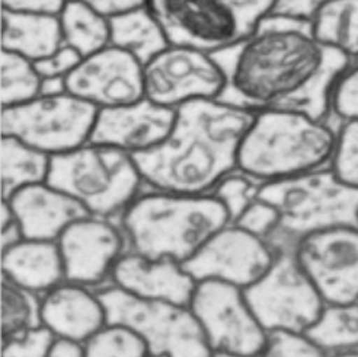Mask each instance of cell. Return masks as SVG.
<instances>
[{"mask_svg":"<svg viewBox=\"0 0 358 357\" xmlns=\"http://www.w3.org/2000/svg\"><path fill=\"white\" fill-rule=\"evenodd\" d=\"M145 97L166 108L219 99L224 91L226 76L213 51L191 46L171 44L143 66Z\"/></svg>","mask_w":358,"mask_h":357,"instance_id":"cell-11","label":"cell"},{"mask_svg":"<svg viewBox=\"0 0 358 357\" xmlns=\"http://www.w3.org/2000/svg\"><path fill=\"white\" fill-rule=\"evenodd\" d=\"M280 223V213L278 210L262 199H257L250 204L242 216L234 223L249 234H254L265 241L270 238Z\"/></svg>","mask_w":358,"mask_h":357,"instance_id":"cell-36","label":"cell"},{"mask_svg":"<svg viewBox=\"0 0 358 357\" xmlns=\"http://www.w3.org/2000/svg\"><path fill=\"white\" fill-rule=\"evenodd\" d=\"M258 197L273 204L280 223L266 239L274 251L294 249L304 237L338 226H358V188L332 168L262 184Z\"/></svg>","mask_w":358,"mask_h":357,"instance_id":"cell-5","label":"cell"},{"mask_svg":"<svg viewBox=\"0 0 358 357\" xmlns=\"http://www.w3.org/2000/svg\"><path fill=\"white\" fill-rule=\"evenodd\" d=\"M338 127L299 111H258L242 140L238 171L266 184L329 168Z\"/></svg>","mask_w":358,"mask_h":357,"instance_id":"cell-3","label":"cell"},{"mask_svg":"<svg viewBox=\"0 0 358 357\" xmlns=\"http://www.w3.org/2000/svg\"><path fill=\"white\" fill-rule=\"evenodd\" d=\"M175 120L176 110L166 108L145 97L133 104L99 110L89 141L131 155L146 153L168 139Z\"/></svg>","mask_w":358,"mask_h":357,"instance_id":"cell-17","label":"cell"},{"mask_svg":"<svg viewBox=\"0 0 358 357\" xmlns=\"http://www.w3.org/2000/svg\"><path fill=\"white\" fill-rule=\"evenodd\" d=\"M189 308L213 351L255 357L264 347L266 331L250 311L243 289L219 280L196 283Z\"/></svg>","mask_w":358,"mask_h":357,"instance_id":"cell-12","label":"cell"},{"mask_svg":"<svg viewBox=\"0 0 358 357\" xmlns=\"http://www.w3.org/2000/svg\"><path fill=\"white\" fill-rule=\"evenodd\" d=\"M2 200L25 187L47 183L51 156L15 137L2 136Z\"/></svg>","mask_w":358,"mask_h":357,"instance_id":"cell-25","label":"cell"},{"mask_svg":"<svg viewBox=\"0 0 358 357\" xmlns=\"http://www.w3.org/2000/svg\"><path fill=\"white\" fill-rule=\"evenodd\" d=\"M106 324V312L99 295L87 286L62 283L43 299V326L56 337L86 343Z\"/></svg>","mask_w":358,"mask_h":357,"instance_id":"cell-20","label":"cell"},{"mask_svg":"<svg viewBox=\"0 0 358 357\" xmlns=\"http://www.w3.org/2000/svg\"><path fill=\"white\" fill-rule=\"evenodd\" d=\"M82 2L89 4L108 16L148 5V0H82Z\"/></svg>","mask_w":358,"mask_h":357,"instance_id":"cell-40","label":"cell"},{"mask_svg":"<svg viewBox=\"0 0 358 357\" xmlns=\"http://www.w3.org/2000/svg\"><path fill=\"white\" fill-rule=\"evenodd\" d=\"M48 357H86L85 344L79 342L69 340V338H56L52 343Z\"/></svg>","mask_w":358,"mask_h":357,"instance_id":"cell-41","label":"cell"},{"mask_svg":"<svg viewBox=\"0 0 358 357\" xmlns=\"http://www.w3.org/2000/svg\"><path fill=\"white\" fill-rule=\"evenodd\" d=\"M43 326V300L2 279V337Z\"/></svg>","mask_w":358,"mask_h":357,"instance_id":"cell-29","label":"cell"},{"mask_svg":"<svg viewBox=\"0 0 358 357\" xmlns=\"http://www.w3.org/2000/svg\"><path fill=\"white\" fill-rule=\"evenodd\" d=\"M82 59L83 57L73 48L63 46L55 55L48 56L41 62H37L35 66H37L43 79H67L71 71L79 66Z\"/></svg>","mask_w":358,"mask_h":357,"instance_id":"cell-37","label":"cell"},{"mask_svg":"<svg viewBox=\"0 0 358 357\" xmlns=\"http://www.w3.org/2000/svg\"><path fill=\"white\" fill-rule=\"evenodd\" d=\"M63 46L87 57L111 46L110 16L82 0H69L60 13Z\"/></svg>","mask_w":358,"mask_h":357,"instance_id":"cell-24","label":"cell"},{"mask_svg":"<svg viewBox=\"0 0 358 357\" xmlns=\"http://www.w3.org/2000/svg\"><path fill=\"white\" fill-rule=\"evenodd\" d=\"M306 332L289 330L266 331L265 344L255 357H327Z\"/></svg>","mask_w":358,"mask_h":357,"instance_id":"cell-33","label":"cell"},{"mask_svg":"<svg viewBox=\"0 0 358 357\" xmlns=\"http://www.w3.org/2000/svg\"><path fill=\"white\" fill-rule=\"evenodd\" d=\"M208 357H246L242 354H236L231 351H211V354Z\"/></svg>","mask_w":358,"mask_h":357,"instance_id":"cell-43","label":"cell"},{"mask_svg":"<svg viewBox=\"0 0 358 357\" xmlns=\"http://www.w3.org/2000/svg\"><path fill=\"white\" fill-rule=\"evenodd\" d=\"M6 202L25 239L57 241L71 223L91 216L78 200L48 183L25 187Z\"/></svg>","mask_w":358,"mask_h":357,"instance_id":"cell-18","label":"cell"},{"mask_svg":"<svg viewBox=\"0 0 358 357\" xmlns=\"http://www.w3.org/2000/svg\"><path fill=\"white\" fill-rule=\"evenodd\" d=\"M294 254L325 303L358 302V226L304 237Z\"/></svg>","mask_w":358,"mask_h":357,"instance_id":"cell-13","label":"cell"},{"mask_svg":"<svg viewBox=\"0 0 358 357\" xmlns=\"http://www.w3.org/2000/svg\"><path fill=\"white\" fill-rule=\"evenodd\" d=\"M243 295L265 331L306 332L327 305L301 269L294 249L277 251L271 269L243 289Z\"/></svg>","mask_w":358,"mask_h":357,"instance_id":"cell-10","label":"cell"},{"mask_svg":"<svg viewBox=\"0 0 358 357\" xmlns=\"http://www.w3.org/2000/svg\"><path fill=\"white\" fill-rule=\"evenodd\" d=\"M331 118L335 122L358 120V63L351 64L334 89Z\"/></svg>","mask_w":358,"mask_h":357,"instance_id":"cell-35","label":"cell"},{"mask_svg":"<svg viewBox=\"0 0 358 357\" xmlns=\"http://www.w3.org/2000/svg\"><path fill=\"white\" fill-rule=\"evenodd\" d=\"M0 101L2 108L29 102L41 95L43 76L34 62L2 50L0 59Z\"/></svg>","mask_w":358,"mask_h":357,"instance_id":"cell-28","label":"cell"},{"mask_svg":"<svg viewBox=\"0 0 358 357\" xmlns=\"http://www.w3.org/2000/svg\"><path fill=\"white\" fill-rule=\"evenodd\" d=\"M254 115L220 99L182 105L162 145L133 155L143 183L156 191L213 194L226 176L238 171L242 140Z\"/></svg>","mask_w":358,"mask_h":357,"instance_id":"cell-2","label":"cell"},{"mask_svg":"<svg viewBox=\"0 0 358 357\" xmlns=\"http://www.w3.org/2000/svg\"><path fill=\"white\" fill-rule=\"evenodd\" d=\"M115 288L141 299L189 307L196 281L173 260H150L136 253L122 255L111 273Z\"/></svg>","mask_w":358,"mask_h":357,"instance_id":"cell-19","label":"cell"},{"mask_svg":"<svg viewBox=\"0 0 358 357\" xmlns=\"http://www.w3.org/2000/svg\"><path fill=\"white\" fill-rule=\"evenodd\" d=\"M121 225L133 253L150 260L168 258L184 264L230 220L213 194L152 190L140 194L121 214Z\"/></svg>","mask_w":358,"mask_h":357,"instance_id":"cell-4","label":"cell"},{"mask_svg":"<svg viewBox=\"0 0 358 357\" xmlns=\"http://www.w3.org/2000/svg\"><path fill=\"white\" fill-rule=\"evenodd\" d=\"M67 92L98 110L137 102L145 98L143 64L114 46L83 57L66 79Z\"/></svg>","mask_w":358,"mask_h":357,"instance_id":"cell-15","label":"cell"},{"mask_svg":"<svg viewBox=\"0 0 358 357\" xmlns=\"http://www.w3.org/2000/svg\"><path fill=\"white\" fill-rule=\"evenodd\" d=\"M106 323L129 327L146 343L150 356L208 357L211 347L189 307L149 300L118 288L98 293Z\"/></svg>","mask_w":358,"mask_h":357,"instance_id":"cell-8","label":"cell"},{"mask_svg":"<svg viewBox=\"0 0 358 357\" xmlns=\"http://www.w3.org/2000/svg\"><path fill=\"white\" fill-rule=\"evenodd\" d=\"M69 0H2V9L20 13L60 16Z\"/></svg>","mask_w":358,"mask_h":357,"instance_id":"cell-39","label":"cell"},{"mask_svg":"<svg viewBox=\"0 0 358 357\" xmlns=\"http://www.w3.org/2000/svg\"><path fill=\"white\" fill-rule=\"evenodd\" d=\"M327 2L328 0H274L271 13L312 22Z\"/></svg>","mask_w":358,"mask_h":357,"instance_id":"cell-38","label":"cell"},{"mask_svg":"<svg viewBox=\"0 0 358 357\" xmlns=\"http://www.w3.org/2000/svg\"><path fill=\"white\" fill-rule=\"evenodd\" d=\"M2 279L31 292H50L66 281L57 241L22 239L2 251Z\"/></svg>","mask_w":358,"mask_h":357,"instance_id":"cell-21","label":"cell"},{"mask_svg":"<svg viewBox=\"0 0 358 357\" xmlns=\"http://www.w3.org/2000/svg\"><path fill=\"white\" fill-rule=\"evenodd\" d=\"M111 46L129 52L143 66L162 52L171 41L148 5L110 16Z\"/></svg>","mask_w":358,"mask_h":357,"instance_id":"cell-23","label":"cell"},{"mask_svg":"<svg viewBox=\"0 0 358 357\" xmlns=\"http://www.w3.org/2000/svg\"><path fill=\"white\" fill-rule=\"evenodd\" d=\"M56 338L45 326L2 337V357H48Z\"/></svg>","mask_w":358,"mask_h":357,"instance_id":"cell-34","label":"cell"},{"mask_svg":"<svg viewBox=\"0 0 358 357\" xmlns=\"http://www.w3.org/2000/svg\"><path fill=\"white\" fill-rule=\"evenodd\" d=\"M213 55L226 76L220 101L252 113L290 110L320 120H332V92L352 64L316 37L310 21L274 13Z\"/></svg>","mask_w":358,"mask_h":357,"instance_id":"cell-1","label":"cell"},{"mask_svg":"<svg viewBox=\"0 0 358 357\" xmlns=\"http://www.w3.org/2000/svg\"><path fill=\"white\" fill-rule=\"evenodd\" d=\"M331 168L345 184L358 188V120L339 122Z\"/></svg>","mask_w":358,"mask_h":357,"instance_id":"cell-32","label":"cell"},{"mask_svg":"<svg viewBox=\"0 0 358 357\" xmlns=\"http://www.w3.org/2000/svg\"><path fill=\"white\" fill-rule=\"evenodd\" d=\"M98 111L70 92L40 95L29 102L2 108L0 132L57 156L89 143Z\"/></svg>","mask_w":358,"mask_h":357,"instance_id":"cell-9","label":"cell"},{"mask_svg":"<svg viewBox=\"0 0 358 357\" xmlns=\"http://www.w3.org/2000/svg\"><path fill=\"white\" fill-rule=\"evenodd\" d=\"M148 6L171 44L217 51L248 37L274 0H148Z\"/></svg>","mask_w":358,"mask_h":357,"instance_id":"cell-7","label":"cell"},{"mask_svg":"<svg viewBox=\"0 0 358 357\" xmlns=\"http://www.w3.org/2000/svg\"><path fill=\"white\" fill-rule=\"evenodd\" d=\"M148 357H166V356H150V354H149Z\"/></svg>","mask_w":358,"mask_h":357,"instance_id":"cell-45","label":"cell"},{"mask_svg":"<svg viewBox=\"0 0 358 357\" xmlns=\"http://www.w3.org/2000/svg\"><path fill=\"white\" fill-rule=\"evenodd\" d=\"M327 357H358V351H341V353H332Z\"/></svg>","mask_w":358,"mask_h":357,"instance_id":"cell-44","label":"cell"},{"mask_svg":"<svg viewBox=\"0 0 358 357\" xmlns=\"http://www.w3.org/2000/svg\"><path fill=\"white\" fill-rule=\"evenodd\" d=\"M274 260L275 251L264 238L227 225L182 267L196 283L219 280L246 289L271 269Z\"/></svg>","mask_w":358,"mask_h":357,"instance_id":"cell-14","label":"cell"},{"mask_svg":"<svg viewBox=\"0 0 358 357\" xmlns=\"http://www.w3.org/2000/svg\"><path fill=\"white\" fill-rule=\"evenodd\" d=\"M312 25L322 43L358 63V0H328Z\"/></svg>","mask_w":358,"mask_h":357,"instance_id":"cell-26","label":"cell"},{"mask_svg":"<svg viewBox=\"0 0 358 357\" xmlns=\"http://www.w3.org/2000/svg\"><path fill=\"white\" fill-rule=\"evenodd\" d=\"M85 344L86 357H148L143 338L129 327L106 324Z\"/></svg>","mask_w":358,"mask_h":357,"instance_id":"cell-30","label":"cell"},{"mask_svg":"<svg viewBox=\"0 0 358 357\" xmlns=\"http://www.w3.org/2000/svg\"><path fill=\"white\" fill-rule=\"evenodd\" d=\"M63 47L60 16L20 13L2 9V50L34 63Z\"/></svg>","mask_w":358,"mask_h":357,"instance_id":"cell-22","label":"cell"},{"mask_svg":"<svg viewBox=\"0 0 358 357\" xmlns=\"http://www.w3.org/2000/svg\"><path fill=\"white\" fill-rule=\"evenodd\" d=\"M306 334L327 354L358 351V302L327 303Z\"/></svg>","mask_w":358,"mask_h":357,"instance_id":"cell-27","label":"cell"},{"mask_svg":"<svg viewBox=\"0 0 358 357\" xmlns=\"http://www.w3.org/2000/svg\"><path fill=\"white\" fill-rule=\"evenodd\" d=\"M47 183L78 200L91 216L105 219L122 214L145 186L131 153L91 141L51 156Z\"/></svg>","mask_w":358,"mask_h":357,"instance_id":"cell-6","label":"cell"},{"mask_svg":"<svg viewBox=\"0 0 358 357\" xmlns=\"http://www.w3.org/2000/svg\"><path fill=\"white\" fill-rule=\"evenodd\" d=\"M262 184L252 178L236 171L226 176L224 180L213 191L222 206L224 207L230 225H234L243 211L258 199V192Z\"/></svg>","mask_w":358,"mask_h":357,"instance_id":"cell-31","label":"cell"},{"mask_svg":"<svg viewBox=\"0 0 358 357\" xmlns=\"http://www.w3.org/2000/svg\"><path fill=\"white\" fill-rule=\"evenodd\" d=\"M22 239H25V237L17 220L2 227V251H6V249L20 244Z\"/></svg>","mask_w":358,"mask_h":357,"instance_id":"cell-42","label":"cell"},{"mask_svg":"<svg viewBox=\"0 0 358 357\" xmlns=\"http://www.w3.org/2000/svg\"><path fill=\"white\" fill-rule=\"evenodd\" d=\"M124 230L111 219L87 216L57 239L67 283L92 286L111 274L124 251Z\"/></svg>","mask_w":358,"mask_h":357,"instance_id":"cell-16","label":"cell"}]
</instances>
